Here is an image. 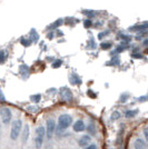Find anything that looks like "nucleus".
Instances as JSON below:
<instances>
[{
  "label": "nucleus",
  "mask_w": 148,
  "mask_h": 149,
  "mask_svg": "<svg viewBox=\"0 0 148 149\" xmlns=\"http://www.w3.org/2000/svg\"><path fill=\"white\" fill-rule=\"evenodd\" d=\"M73 129H74V131H76V132H81V131H84L86 129V125H85V123H84L82 120L79 119V120H77V121L73 125Z\"/></svg>",
  "instance_id": "0eeeda50"
},
{
  "label": "nucleus",
  "mask_w": 148,
  "mask_h": 149,
  "mask_svg": "<svg viewBox=\"0 0 148 149\" xmlns=\"http://www.w3.org/2000/svg\"><path fill=\"white\" fill-rule=\"evenodd\" d=\"M107 33H109V31H106V32H101V33H99L98 38H99V39H101V38L104 37V36H106Z\"/></svg>",
  "instance_id": "e433bc0d"
},
{
  "label": "nucleus",
  "mask_w": 148,
  "mask_h": 149,
  "mask_svg": "<svg viewBox=\"0 0 148 149\" xmlns=\"http://www.w3.org/2000/svg\"><path fill=\"white\" fill-rule=\"evenodd\" d=\"M147 46H148V40H147V38H145V39H144V41H142V47L147 48Z\"/></svg>",
  "instance_id": "72a5a7b5"
},
{
  "label": "nucleus",
  "mask_w": 148,
  "mask_h": 149,
  "mask_svg": "<svg viewBox=\"0 0 148 149\" xmlns=\"http://www.w3.org/2000/svg\"><path fill=\"white\" fill-rule=\"evenodd\" d=\"M45 136H46L45 127H43V126L37 127L36 128V136H35V147H36V149H41Z\"/></svg>",
  "instance_id": "f03ea898"
},
{
  "label": "nucleus",
  "mask_w": 148,
  "mask_h": 149,
  "mask_svg": "<svg viewBox=\"0 0 148 149\" xmlns=\"http://www.w3.org/2000/svg\"><path fill=\"white\" fill-rule=\"evenodd\" d=\"M82 13L85 15V16H87V18H93L94 16H96V13L95 11H93V10H84L82 11Z\"/></svg>",
  "instance_id": "6ab92c4d"
},
{
  "label": "nucleus",
  "mask_w": 148,
  "mask_h": 149,
  "mask_svg": "<svg viewBox=\"0 0 148 149\" xmlns=\"http://www.w3.org/2000/svg\"><path fill=\"white\" fill-rule=\"evenodd\" d=\"M147 29V22H144L142 25H138V26H133V27H130L129 30L130 31H144Z\"/></svg>",
  "instance_id": "9b49d317"
},
{
  "label": "nucleus",
  "mask_w": 148,
  "mask_h": 149,
  "mask_svg": "<svg viewBox=\"0 0 148 149\" xmlns=\"http://www.w3.org/2000/svg\"><path fill=\"white\" fill-rule=\"evenodd\" d=\"M88 44L90 45V46H88V48H91V49H94V48H96V44H95V41H94V39H90Z\"/></svg>",
  "instance_id": "c85d7f7f"
},
{
  "label": "nucleus",
  "mask_w": 148,
  "mask_h": 149,
  "mask_svg": "<svg viewBox=\"0 0 148 149\" xmlns=\"http://www.w3.org/2000/svg\"><path fill=\"white\" fill-rule=\"evenodd\" d=\"M88 96H90V98H96V97H97V95H96V93H94L93 91H91V90H88Z\"/></svg>",
  "instance_id": "7c9ffc66"
},
{
  "label": "nucleus",
  "mask_w": 148,
  "mask_h": 149,
  "mask_svg": "<svg viewBox=\"0 0 148 149\" xmlns=\"http://www.w3.org/2000/svg\"><path fill=\"white\" fill-rule=\"evenodd\" d=\"M84 26H85L86 28H90V27L93 26L91 20H90V19H87V20H85V21H84Z\"/></svg>",
  "instance_id": "cd10ccee"
},
{
  "label": "nucleus",
  "mask_w": 148,
  "mask_h": 149,
  "mask_svg": "<svg viewBox=\"0 0 148 149\" xmlns=\"http://www.w3.org/2000/svg\"><path fill=\"white\" fill-rule=\"evenodd\" d=\"M0 117H1V120L5 125H8L11 119H13V112L10 110V108L8 107H2L0 109Z\"/></svg>",
  "instance_id": "20e7f679"
},
{
  "label": "nucleus",
  "mask_w": 148,
  "mask_h": 149,
  "mask_svg": "<svg viewBox=\"0 0 148 149\" xmlns=\"http://www.w3.org/2000/svg\"><path fill=\"white\" fill-rule=\"evenodd\" d=\"M147 145H146V141L142 140V138H137L134 143V148L135 149H146Z\"/></svg>",
  "instance_id": "1a4fd4ad"
},
{
  "label": "nucleus",
  "mask_w": 148,
  "mask_h": 149,
  "mask_svg": "<svg viewBox=\"0 0 148 149\" xmlns=\"http://www.w3.org/2000/svg\"><path fill=\"white\" fill-rule=\"evenodd\" d=\"M111 62H112V65H114V63H115V65H118V63H119V58H118V57H115V59H112Z\"/></svg>",
  "instance_id": "2f4dec72"
},
{
  "label": "nucleus",
  "mask_w": 148,
  "mask_h": 149,
  "mask_svg": "<svg viewBox=\"0 0 148 149\" xmlns=\"http://www.w3.org/2000/svg\"><path fill=\"white\" fill-rule=\"evenodd\" d=\"M144 136H145V138H146V139L148 138V129H147V127H145V128H144Z\"/></svg>",
  "instance_id": "f704fd0d"
},
{
  "label": "nucleus",
  "mask_w": 148,
  "mask_h": 149,
  "mask_svg": "<svg viewBox=\"0 0 148 149\" xmlns=\"http://www.w3.org/2000/svg\"><path fill=\"white\" fill-rule=\"evenodd\" d=\"M61 65H62V60H59V59H58V60H56L55 62L51 63V67L54 69H57V68H59Z\"/></svg>",
  "instance_id": "4be33fe9"
},
{
  "label": "nucleus",
  "mask_w": 148,
  "mask_h": 149,
  "mask_svg": "<svg viewBox=\"0 0 148 149\" xmlns=\"http://www.w3.org/2000/svg\"><path fill=\"white\" fill-rule=\"evenodd\" d=\"M54 36H55V35H54V32H49V33H48V39H52Z\"/></svg>",
  "instance_id": "58836bf2"
},
{
  "label": "nucleus",
  "mask_w": 148,
  "mask_h": 149,
  "mask_svg": "<svg viewBox=\"0 0 148 149\" xmlns=\"http://www.w3.org/2000/svg\"><path fill=\"white\" fill-rule=\"evenodd\" d=\"M62 22H64V20H62L61 18L57 19L55 22H52V24L49 26V29H51V30H52V29H57L58 27H60V26L62 25Z\"/></svg>",
  "instance_id": "4468645a"
},
{
  "label": "nucleus",
  "mask_w": 148,
  "mask_h": 149,
  "mask_svg": "<svg viewBox=\"0 0 148 149\" xmlns=\"http://www.w3.org/2000/svg\"><path fill=\"white\" fill-rule=\"evenodd\" d=\"M19 70H20V72H21L22 76H24V74H26V77H28V74H29V67L27 65H21Z\"/></svg>",
  "instance_id": "dca6fc26"
},
{
  "label": "nucleus",
  "mask_w": 148,
  "mask_h": 149,
  "mask_svg": "<svg viewBox=\"0 0 148 149\" xmlns=\"http://www.w3.org/2000/svg\"><path fill=\"white\" fill-rule=\"evenodd\" d=\"M147 100V96H142V97H139V99H138V101H146Z\"/></svg>",
  "instance_id": "4c0bfd02"
},
{
  "label": "nucleus",
  "mask_w": 148,
  "mask_h": 149,
  "mask_svg": "<svg viewBox=\"0 0 148 149\" xmlns=\"http://www.w3.org/2000/svg\"><path fill=\"white\" fill-rule=\"evenodd\" d=\"M29 134H30V128H29V125H25L24 130H22V143H26L27 141H28Z\"/></svg>",
  "instance_id": "9d476101"
},
{
  "label": "nucleus",
  "mask_w": 148,
  "mask_h": 149,
  "mask_svg": "<svg viewBox=\"0 0 148 149\" xmlns=\"http://www.w3.org/2000/svg\"><path fill=\"white\" fill-rule=\"evenodd\" d=\"M31 101H34V102H39L40 99H41V95L40 93H37V95H32L30 97Z\"/></svg>",
  "instance_id": "aec40b11"
},
{
  "label": "nucleus",
  "mask_w": 148,
  "mask_h": 149,
  "mask_svg": "<svg viewBox=\"0 0 148 149\" xmlns=\"http://www.w3.org/2000/svg\"><path fill=\"white\" fill-rule=\"evenodd\" d=\"M112 47V45L110 44V42H103L101 44V48L104 50H109Z\"/></svg>",
  "instance_id": "393cba45"
},
{
  "label": "nucleus",
  "mask_w": 148,
  "mask_h": 149,
  "mask_svg": "<svg viewBox=\"0 0 148 149\" xmlns=\"http://www.w3.org/2000/svg\"><path fill=\"white\" fill-rule=\"evenodd\" d=\"M127 95H121V97H120V102H125L126 100H127Z\"/></svg>",
  "instance_id": "473e14b6"
},
{
  "label": "nucleus",
  "mask_w": 148,
  "mask_h": 149,
  "mask_svg": "<svg viewBox=\"0 0 148 149\" xmlns=\"http://www.w3.org/2000/svg\"><path fill=\"white\" fill-rule=\"evenodd\" d=\"M131 57L135 58V59H142V56L140 52H131Z\"/></svg>",
  "instance_id": "bb28decb"
},
{
  "label": "nucleus",
  "mask_w": 148,
  "mask_h": 149,
  "mask_svg": "<svg viewBox=\"0 0 148 149\" xmlns=\"http://www.w3.org/2000/svg\"><path fill=\"white\" fill-rule=\"evenodd\" d=\"M87 131L90 134V135H96V128H95V125L90 124L87 126Z\"/></svg>",
  "instance_id": "a211bd4d"
},
{
  "label": "nucleus",
  "mask_w": 148,
  "mask_h": 149,
  "mask_svg": "<svg viewBox=\"0 0 148 149\" xmlns=\"http://www.w3.org/2000/svg\"><path fill=\"white\" fill-rule=\"evenodd\" d=\"M59 96H60V98H61L64 101H71L73 98H74L71 90L67 87L60 88V90H59Z\"/></svg>",
  "instance_id": "423d86ee"
},
{
  "label": "nucleus",
  "mask_w": 148,
  "mask_h": 149,
  "mask_svg": "<svg viewBox=\"0 0 148 149\" xmlns=\"http://www.w3.org/2000/svg\"><path fill=\"white\" fill-rule=\"evenodd\" d=\"M22 120L20 119H16L15 121H13V125H11V130H10V138L13 140H16L20 134H21V130H22Z\"/></svg>",
  "instance_id": "f257e3e1"
},
{
  "label": "nucleus",
  "mask_w": 148,
  "mask_h": 149,
  "mask_svg": "<svg viewBox=\"0 0 148 149\" xmlns=\"http://www.w3.org/2000/svg\"><path fill=\"white\" fill-rule=\"evenodd\" d=\"M31 33V40L30 41H34V42H37L38 39H39V36H38L37 31L35 30V29H32V30L30 31Z\"/></svg>",
  "instance_id": "f3484780"
},
{
  "label": "nucleus",
  "mask_w": 148,
  "mask_h": 149,
  "mask_svg": "<svg viewBox=\"0 0 148 149\" xmlns=\"http://www.w3.org/2000/svg\"><path fill=\"white\" fill-rule=\"evenodd\" d=\"M0 101H1V102H5V101H6L5 95H3V93H2V90H1V89H0Z\"/></svg>",
  "instance_id": "c756f323"
},
{
  "label": "nucleus",
  "mask_w": 148,
  "mask_h": 149,
  "mask_svg": "<svg viewBox=\"0 0 148 149\" xmlns=\"http://www.w3.org/2000/svg\"><path fill=\"white\" fill-rule=\"evenodd\" d=\"M86 149H97V146H96V145H88V146H87V148Z\"/></svg>",
  "instance_id": "c9c22d12"
},
{
  "label": "nucleus",
  "mask_w": 148,
  "mask_h": 149,
  "mask_svg": "<svg viewBox=\"0 0 148 149\" xmlns=\"http://www.w3.org/2000/svg\"><path fill=\"white\" fill-rule=\"evenodd\" d=\"M138 115V110L137 109H134V110H127V111L125 112V117L126 118H134V117H136Z\"/></svg>",
  "instance_id": "ddd939ff"
},
{
  "label": "nucleus",
  "mask_w": 148,
  "mask_h": 149,
  "mask_svg": "<svg viewBox=\"0 0 148 149\" xmlns=\"http://www.w3.org/2000/svg\"><path fill=\"white\" fill-rule=\"evenodd\" d=\"M56 130V123L54 119H48L47 120V124H46V128H45V131H46V136L48 139H50L51 137L54 136Z\"/></svg>",
  "instance_id": "39448f33"
},
{
  "label": "nucleus",
  "mask_w": 148,
  "mask_h": 149,
  "mask_svg": "<svg viewBox=\"0 0 148 149\" xmlns=\"http://www.w3.org/2000/svg\"><path fill=\"white\" fill-rule=\"evenodd\" d=\"M71 123H73L71 116L67 115V113H64L61 116H59V118H58V129L59 130H65L71 125Z\"/></svg>",
  "instance_id": "7ed1b4c3"
},
{
  "label": "nucleus",
  "mask_w": 148,
  "mask_h": 149,
  "mask_svg": "<svg viewBox=\"0 0 148 149\" xmlns=\"http://www.w3.org/2000/svg\"><path fill=\"white\" fill-rule=\"evenodd\" d=\"M146 36H147V31L146 30L139 31V32H138V36L136 37V39H137V40H142V38H146Z\"/></svg>",
  "instance_id": "412c9836"
},
{
  "label": "nucleus",
  "mask_w": 148,
  "mask_h": 149,
  "mask_svg": "<svg viewBox=\"0 0 148 149\" xmlns=\"http://www.w3.org/2000/svg\"><path fill=\"white\" fill-rule=\"evenodd\" d=\"M20 42L22 46H25V47H29L31 44V41L29 39H26V38H21V40H20Z\"/></svg>",
  "instance_id": "5701e85b"
},
{
  "label": "nucleus",
  "mask_w": 148,
  "mask_h": 149,
  "mask_svg": "<svg viewBox=\"0 0 148 149\" xmlns=\"http://www.w3.org/2000/svg\"><path fill=\"white\" fill-rule=\"evenodd\" d=\"M120 118V112L119 111H114L111 115V120H117Z\"/></svg>",
  "instance_id": "a878e982"
},
{
  "label": "nucleus",
  "mask_w": 148,
  "mask_h": 149,
  "mask_svg": "<svg viewBox=\"0 0 148 149\" xmlns=\"http://www.w3.org/2000/svg\"><path fill=\"white\" fill-rule=\"evenodd\" d=\"M7 58H8V52H7L6 50H1V51H0V65L5 63V61L7 60Z\"/></svg>",
  "instance_id": "2eb2a0df"
},
{
  "label": "nucleus",
  "mask_w": 148,
  "mask_h": 149,
  "mask_svg": "<svg viewBox=\"0 0 148 149\" xmlns=\"http://www.w3.org/2000/svg\"><path fill=\"white\" fill-rule=\"evenodd\" d=\"M70 80H71V84H74V85H81V82H82V81H81V78L76 74V72H73V74H71Z\"/></svg>",
  "instance_id": "f8f14e48"
},
{
  "label": "nucleus",
  "mask_w": 148,
  "mask_h": 149,
  "mask_svg": "<svg viewBox=\"0 0 148 149\" xmlns=\"http://www.w3.org/2000/svg\"><path fill=\"white\" fill-rule=\"evenodd\" d=\"M120 38L123 39L124 42H127V44H129L131 41V36H128V35H123V36H120Z\"/></svg>",
  "instance_id": "b1692460"
},
{
  "label": "nucleus",
  "mask_w": 148,
  "mask_h": 149,
  "mask_svg": "<svg viewBox=\"0 0 148 149\" xmlns=\"http://www.w3.org/2000/svg\"><path fill=\"white\" fill-rule=\"evenodd\" d=\"M91 141V137L89 135H84L82 137H80V139L78 140V143L80 147H87Z\"/></svg>",
  "instance_id": "6e6552de"
}]
</instances>
